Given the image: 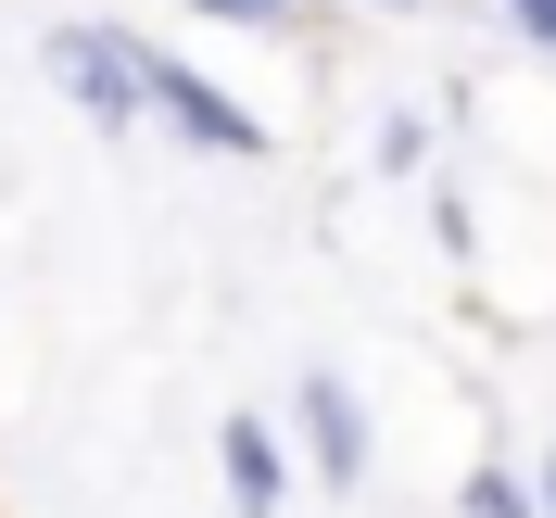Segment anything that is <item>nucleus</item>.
Listing matches in <instances>:
<instances>
[{"label":"nucleus","mask_w":556,"mask_h":518,"mask_svg":"<svg viewBox=\"0 0 556 518\" xmlns=\"http://www.w3.org/2000/svg\"><path fill=\"white\" fill-rule=\"evenodd\" d=\"M468 518H531V493L506 481V468H481V481H468Z\"/></svg>","instance_id":"5"},{"label":"nucleus","mask_w":556,"mask_h":518,"mask_svg":"<svg viewBox=\"0 0 556 518\" xmlns=\"http://www.w3.org/2000/svg\"><path fill=\"white\" fill-rule=\"evenodd\" d=\"M38 64H51V89H64L102 139H127L139 114H152V38L139 26H51Z\"/></svg>","instance_id":"1"},{"label":"nucleus","mask_w":556,"mask_h":518,"mask_svg":"<svg viewBox=\"0 0 556 518\" xmlns=\"http://www.w3.org/2000/svg\"><path fill=\"white\" fill-rule=\"evenodd\" d=\"M215 468H228V506H241V518L291 506V443H278L266 417H228V430H215Z\"/></svg>","instance_id":"4"},{"label":"nucleus","mask_w":556,"mask_h":518,"mask_svg":"<svg viewBox=\"0 0 556 518\" xmlns=\"http://www.w3.org/2000/svg\"><path fill=\"white\" fill-rule=\"evenodd\" d=\"M190 13H215V26H291L304 0H190Z\"/></svg>","instance_id":"6"},{"label":"nucleus","mask_w":556,"mask_h":518,"mask_svg":"<svg viewBox=\"0 0 556 518\" xmlns=\"http://www.w3.org/2000/svg\"><path fill=\"white\" fill-rule=\"evenodd\" d=\"M544 518H556V455H544Z\"/></svg>","instance_id":"9"},{"label":"nucleus","mask_w":556,"mask_h":518,"mask_svg":"<svg viewBox=\"0 0 556 518\" xmlns=\"http://www.w3.org/2000/svg\"><path fill=\"white\" fill-rule=\"evenodd\" d=\"M367 13H417V0H367Z\"/></svg>","instance_id":"10"},{"label":"nucleus","mask_w":556,"mask_h":518,"mask_svg":"<svg viewBox=\"0 0 556 518\" xmlns=\"http://www.w3.org/2000/svg\"><path fill=\"white\" fill-rule=\"evenodd\" d=\"M417 152H430V127H417V114H380V165H392V177H405V165H417Z\"/></svg>","instance_id":"7"},{"label":"nucleus","mask_w":556,"mask_h":518,"mask_svg":"<svg viewBox=\"0 0 556 518\" xmlns=\"http://www.w3.org/2000/svg\"><path fill=\"white\" fill-rule=\"evenodd\" d=\"M152 114H165L190 152H228V165H253V152H266V127H253V114L228 102L203 64H177V51H152Z\"/></svg>","instance_id":"2"},{"label":"nucleus","mask_w":556,"mask_h":518,"mask_svg":"<svg viewBox=\"0 0 556 518\" xmlns=\"http://www.w3.org/2000/svg\"><path fill=\"white\" fill-rule=\"evenodd\" d=\"M291 417H304V455H316V481H329V493H354V481H367V405H354L329 367H304Z\"/></svg>","instance_id":"3"},{"label":"nucleus","mask_w":556,"mask_h":518,"mask_svg":"<svg viewBox=\"0 0 556 518\" xmlns=\"http://www.w3.org/2000/svg\"><path fill=\"white\" fill-rule=\"evenodd\" d=\"M506 13H519V38H531V51H556V0H506Z\"/></svg>","instance_id":"8"}]
</instances>
